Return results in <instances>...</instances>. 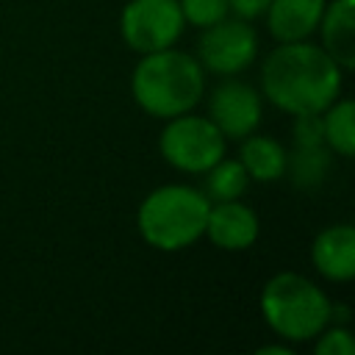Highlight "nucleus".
Returning a JSON list of instances; mask_svg holds the SVG:
<instances>
[{
  "mask_svg": "<svg viewBox=\"0 0 355 355\" xmlns=\"http://www.w3.org/2000/svg\"><path fill=\"white\" fill-rule=\"evenodd\" d=\"M344 69L308 39L277 42L261 64V97L283 114H322L341 97Z\"/></svg>",
  "mask_w": 355,
  "mask_h": 355,
  "instance_id": "obj_1",
  "label": "nucleus"
},
{
  "mask_svg": "<svg viewBox=\"0 0 355 355\" xmlns=\"http://www.w3.org/2000/svg\"><path fill=\"white\" fill-rule=\"evenodd\" d=\"M211 200L189 183H164L144 194L136 208V227L144 244L161 252H178L197 244L205 233Z\"/></svg>",
  "mask_w": 355,
  "mask_h": 355,
  "instance_id": "obj_3",
  "label": "nucleus"
},
{
  "mask_svg": "<svg viewBox=\"0 0 355 355\" xmlns=\"http://www.w3.org/2000/svg\"><path fill=\"white\" fill-rule=\"evenodd\" d=\"M313 352L316 355H352L355 352V338L347 324H324L316 338H313Z\"/></svg>",
  "mask_w": 355,
  "mask_h": 355,
  "instance_id": "obj_18",
  "label": "nucleus"
},
{
  "mask_svg": "<svg viewBox=\"0 0 355 355\" xmlns=\"http://www.w3.org/2000/svg\"><path fill=\"white\" fill-rule=\"evenodd\" d=\"M225 139H244L247 133L258 130L261 116H263V97L255 86L247 80L225 78L222 83L214 86L208 94V114H205Z\"/></svg>",
  "mask_w": 355,
  "mask_h": 355,
  "instance_id": "obj_8",
  "label": "nucleus"
},
{
  "mask_svg": "<svg viewBox=\"0 0 355 355\" xmlns=\"http://www.w3.org/2000/svg\"><path fill=\"white\" fill-rule=\"evenodd\" d=\"M266 327L288 344L313 341L316 333L330 324V297L300 272L272 275L258 297Z\"/></svg>",
  "mask_w": 355,
  "mask_h": 355,
  "instance_id": "obj_4",
  "label": "nucleus"
},
{
  "mask_svg": "<svg viewBox=\"0 0 355 355\" xmlns=\"http://www.w3.org/2000/svg\"><path fill=\"white\" fill-rule=\"evenodd\" d=\"M180 6V14H183V22L202 31L214 22H219L222 17H227V0H178Z\"/></svg>",
  "mask_w": 355,
  "mask_h": 355,
  "instance_id": "obj_17",
  "label": "nucleus"
},
{
  "mask_svg": "<svg viewBox=\"0 0 355 355\" xmlns=\"http://www.w3.org/2000/svg\"><path fill=\"white\" fill-rule=\"evenodd\" d=\"M227 150V139L219 133V128L194 111L169 116L166 125L158 133V153L161 158L186 175H202L208 166H214Z\"/></svg>",
  "mask_w": 355,
  "mask_h": 355,
  "instance_id": "obj_5",
  "label": "nucleus"
},
{
  "mask_svg": "<svg viewBox=\"0 0 355 355\" xmlns=\"http://www.w3.org/2000/svg\"><path fill=\"white\" fill-rule=\"evenodd\" d=\"M319 36L322 50L344 69L349 72L355 67V0H330L324 3L322 19H319Z\"/></svg>",
  "mask_w": 355,
  "mask_h": 355,
  "instance_id": "obj_11",
  "label": "nucleus"
},
{
  "mask_svg": "<svg viewBox=\"0 0 355 355\" xmlns=\"http://www.w3.org/2000/svg\"><path fill=\"white\" fill-rule=\"evenodd\" d=\"M327 0H269L263 17L275 42H302L319 28Z\"/></svg>",
  "mask_w": 355,
  "mask_h": 355,
  "instance_id": "obj_12",
  "label": "nucleus"
},
{
  "mask_svg": "<svg viewBox=\"0 0 355 355\" xmlns=\"http://www.w3.org/2000/svg\"><path fill=\"white\" fill-rule=\"evenodd\" d=\"M239 161L250 175V183H275L286 178L288 150L275 136L252 130L239 139Z\"/></svg>",
  "mask_w": 355,
  "mask_h": 355,
  "instance_id": "obj_13",
  "label": "nucleus"
},
{
  "mask_svg": "<svg viewBox=\"0 0 355 355\" xmlns=\"http://www.w3.org/2000/svg\"><path fill=\"white\" fill-rule=\"evenodd\" d=\"M291 355L294 349H291V344L288 341H283V344H263V347H258V355Z\"/></svg>",
  "mask_w": 355,
  "mask_h": 355,
  "instance_id": "obj_21",
  "label": "nucleus"
},
{
  "mask_svg": "<svg viewBox=\"0 0 355 355\" xmlns=\"http://www.w3.org/2000/svg\"><path fill=\"white\" fill-rule=\"evenodd\" d=\"M269 0H227V11L239 19H258L263 17Z\"/></svg>",
  "mask_w": 355,
  "mask_h": 355,
  "instance_id": "obj_20",
  "label": "nucleus"
},
{
  "mask_svg": "<svg viewBox=\"0 0 355 355\" xmlns=\"http://www.w3.org/2000/svg\"><path fill=\"white\" fill-rule=\"evenodd\" d=\"M205 197L211 202H219V200H239L247 189H250V175L244 172L241 161L239 158H219L214 166H208L205 172Z\"/></svg>",
  "mask_w": 355,
  "mask_h": 355,
  "instance_id": "obj_15",
  "label": "nucleus"
},
{
  "mask_svg": "<svg viewBox=\"0 0 355 355\" xmlns=\"http://www.w3.org/2000/svg\"><path fill=\"white\" fill-rule=\"evenodd\" d=\"M311 263L330 283L355 277V227L349 222L327 225L311 241Z\"/></svg>",
  "mask_w": 355,
  "mask_h": 355,
  "instance_id": "obj_10",
  "label": "nucleus"
},
{
  "mask_svg": "<svg viewBox=\"0 0 355 355\" xmlns=\"http://www.w3.org/2000/svg\"><path fill=\"white\" fill-rule=\"evenodd\" d=\"M308 144H324L319 114L294 116V147H308Z\"/></svg>",
  "mask_w": 355,
  "mask_h": 355,
  "instance_id": "obj_19",
  "label": "nucleus"
},
{
  "mask_svg": "<svg viewBox=\"0 0 355 355\" xmlns=\"http://www.w3.org/2000/svg\"><path fill=\"white\" fill-rule=\"evenodd\" d=\"M216 250L225 252H244L250 250L261 236V219L258 214L239 200H219L211 202L205 233H202Z\"/></svg>",
  "mask_w": 355,
  "mask_h": 355,
  "instance_id": "obj_9",
  "label": "nucleus"
},
{
  "mask_svg": "<svg viewBox=\"0 0 355 355\" xmlns=\"http://www.w3.org/2000/svg\"><path fill=\"white\" fill-rule=\"evenodd\" d=\"M183 28L178 0H128L119 11V36L139 55L178 44Z\"/></svg>",
  "mask_w": 355,
  "mask_h": 355,
  "instance_id": "obj_6",
  "label": "nucleus"
},
{
  "mask_svg": "<svg viewBox=\"0 0 355 355\" xmlns=\"http://www.w3.org/2000/svg\"><path fill=\"white\" fill-rule=\"evenodd\" d=\"M322 139L333 155L352 158L355 153V103L349 97H336L322 114Z\"/></svg>",
  "mask_w": 355,
  "mask_h": 355,
  "instance_id": "obj_14",
  "label": "nucleus"
},
{
  "mask_svg": "<svg viewBox=\"0 0 355 355\" xmlns=\"http://www.w3.org/2000/svg\"><path fill=\"white\" fill-rule=\"evenodd\" d=\"M330 150L324 144H308V147H294L288 153V166L286 175L291 178L294 186L300 189H316L327 169H330Z\"/></svg>",
  "mask_w": 355,
  "mask_h": 355,
  "instance_id": "obj_16",
  "label": "nucleus"
},
{
  "mask_svg": "<svg viewBox=\"0 0 355 355\" xmlns=\"http://www.w3.org/2000/svg\"><path fill=\"white\" fill-rule=\"evenodd\" d=\"M136 105L155 119H169L194 111L205 94V69L197 55L172 47L144 53L130 75Z\"/></svg>",
  "mask_w": 355,
  "mask_h": 355,
  "instance_id": "obj_2",
  "label": "nucleus"
},
{
  "mask_svg": "<svg viewBox=\"0 0 355 355\" xmlns=\"http://www.w3.org/2000/svg\"><path fill=\"white\" fill-rule=\"evenodd\" d=\"M258 58V33L250 19L222 17L219 22L200 31L197 61L205 72L219 78H233L252 67Z\"/></svg>",
  "mask_w": 355,
  "mask_h": 355,
  "instance_id": "obj_7",
  "label": "nucleus"
}]
</instances>
